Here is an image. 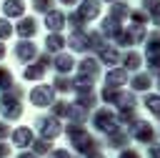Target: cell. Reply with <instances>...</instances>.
Listing matches in <instances>:
<instances>
[{"instance_id": "ba28073f", "label": "cell", "mask_w": 160, "mask_h": 158, "mask_svg": "<svg viewBox=\"0 0 160 158\" xmlns=\"http://www.w3.org/2000/svg\"><path fill=\"white\" fill-rule=\"evenodd\" d=\"M25 78H28V80L42 78V65H30V68H25Z\"/></svg>"}, {"instance_id": "30bf717a", "label": "cell", "mask_w": 160, "mask_h": 158, "mask_svg": "<svg viewBox=\"0 0 160 158\" xmlns=\"http://www.w3.org/2000/svg\"><path fill=\"white\" fill-rule=\"evenodd\" d=\"M62 48V38L60 35H48V50H60Z\"/></svg>"}, {"instance_id": "9c48e42d", "label": "cell", "mask_w": 160, "mask_h": 158, "mask_svg": "<svg viewBox=\"0 0 160 158\" xmlns=\"http://www.w3.org/2000/svg\"><path fill=\"white\" fill-rule=\"evenodd\" d=\"M12 85V75H10V70L8 68H0V88L5 90V88H10Z\"/></svg>"}, {"instance_id": "5bb4252c", "label": "cell", "mask_w": 160, "mask_h": 158, "mask_svg": "<svg viewBox=\"0 0 160 158\" xmlns=\"http://www.w3.org/2000/svg\"><path fill=\"white\" fill-rule=\"evenodd\" d=\"M48 148H50V145H48L45 140H38V145H35V150H38V153H45Z\"/></svg>"}, {"instance_id": "3957f363", "label": "cell", "mask_w": 160, "mask_h": 158, "mask_svg": "<svg viewBox=\"0 0 160 158\" xmlns=\"http://www.w3.org/2000/svg\"><path fill=\"white\" fill-rule=\"evenodd\" d=\"M15 58L20 63H28L30 58H35V43H18L15 45Z\"/></svg>"}, {"instance_id": "9a60e30c", "label": "cell", "mask_w": 160, "mask_h": 158, "mask_svg": "<svg viewBox=\"0 0 160 158\" xmlns=\"http://www.w3.org/2000/svg\"><path fill=\"white\" fill-rule=\"evenodd\" d=\"M8 133H10V128H8V125H5V123H2V120H0V138H5V135H8Z\"/></svg>"}, {"instance_id": "5b68a950", "label": "cell", "mask_w": 160, "mask_h": 158, "mask_svg": "<svg viewBox=\"0 0 160 158\" xmlns=\"http://www.w3.org/2000/svg\"><path fill=\"white\" fill-rule=\"evenodd\" d=\"M2 10H5V15H15V18H20L22 13H25V5H22V0H8L5 5H2Z\"/></svg>"}, {"instance_id": "8992f818", "label": "cell", "mask_w": 160, "mask_h": 158, "mask_svg": "<svg viewBox=\"0 0 160 158\" xmlns=\"http://www.w3.org/2000/svg\"><path fill=\"white\" fill-rule=\"evenodd\" d=\"M15 33H18L20 38H28V35H32V33H35V20H30V18L20 20V23L15 25Z\"/></svg>"}, {"instance_id": "277c9868", "label": "cell", "mask_w": 160, "mask_h": 158, "mask_svg": "<svg viewBox=\"0 0 160 158\" xmlns=\"http://www.w3.org/2000/svg\"><path fill=\"white\" fill-rule=\"evenodd\" d=\"M12 140H15V145L25 148V145L32 143V130L30 128H18V130H12Z\"/></svg>"}, {"instance_id": "52a82bcc", "label": "cell", "mask_w": 160, "mask_h": 158, "mask_svg": "<svg viewBox=\"0 0 160 158\" xmlns=\"http://www.w3.org/2000/svg\"><path fill=\"white\" fill-rule=\"evenodd\" d=\"M45 23H48L50 30H60V28H62V13H50V10H48Z\"/></svg>"}, {"instance_id": "e0dca14e", "label": "cell", "mask_w": 160, "mask_h": 158, "mask_svg": "<svg viewBox=\"0 0 160 158\" xmlns=\"http://www.w3.org/2000/svg\"><path fill=\"white\" fill-rule=\"evenodd\" d=\"M52 158H70L68 153H62V150H58V153H52Z\"/></svg>"}, {"instance_id": "6da1fadb", "label": "cell", "mask_w": 160, "mask_h": 158, "mask_svg": "<svg viewBox=\"0 0 160 158\" xmlns=\"http://www.w3.org/2000/svg\"><path fill=\"white\" fill-rule=\"evenodd\" d=\"M30 98H32L35 105H50V103H52V88H50V85H38V88L30 93Z\"/></svg>"}, {"instance_id": "7c38bea8", "label": "cell", "mask_w": 160, "mask_h": 158, "mask_svg": "<svg viewBox=\"0 0 160 158\" xmlns=\"http://www.w3.org/2000/svg\"><path fill=\"white\" fill-rule=\"evenodd\" d=\"M12 30H15V28H12L8 20H0V38H10V35H12Z\"/></svg>"}, {"instance_id": "8fae6325", "label": "cell", "mask_w": 160, "mask_h": 158, "mask_svg": "<svg viewBox=\"0 0 160 158\" xmlns=\"http://www.w3.org/2000/svg\"><path fill=\"white\" fill-rule=\"evenodd\" d=\"M55 65H58V70H62V73H65V70H70V65H72V60H70L68 55H60V58L55 60Z\"/></svg>"}, {"instance_id": "ffe728a7", "label": "cell", "mask_w": 160, "mask_h": 158, "mask_svg": "<svg viewBox=\"0 0 160 158\" xmlns=\"http://www.w3.org/2000/svg\"><path fill=\"white\" fill-rule=\"evenodd\" d=\"M62 3H75V0H62Z\"/></svg>"}, {"instance_id": "2e32d148", "label": "cell", "mask_w": 160, "mask_h": 158, "mask_svg": "<svg viewBox=\"0 0 160 158\" xmlns=\"http://www.w3.org/2000/svg\"><path fill=\"white\" fill-rule=\"evenodd\" d=\"M8 153H10V148H8V145H5V143H0V158H5V155H8Z\"/></svg>"}, {"instance_id": "4fadbf2b", "label": "cell", "mask_w": 160, "mask_h": 158, "mask_svg": "<svg viewBox=\"0 0 160 158\" xmlns=\"http://www.w3.org/2000/svg\"><path fill=\"white\" fill-rule=\"evenodd\" d=\"M50 3H52V0H35L32 5H35V10H40V13H48V10H50Z\"/></svg>"}, {"instance_id": "ac0fdd59", "label": "cell", "mask_w": 160, "mask_h": 158, "mask_svg": "<svg viewBox=\"0 0 160 158\" xmlns=\"http://www.w3.org/2000/svg\"><path fill=\"white\" fill-rule=\"evenodd\" d=\"M18 158H38V155H35V153H20Z\"/></svg>"}, {"instance_id": "44dd1931", "label": "cell", "mask_w": 160, "mask_h": 158, "mask_svg": "<svg viewBox=\"0 0 160 158\" xmlns=\"http://www.w3.org/2000/svg\"><path fill=\"white\" fill-rule=\"evenodd\" d=\"M125 158H132V155H125ZM135 158H138V155H135Z\"/></svg>"}, {"instance_id": "d6986e66", "label": "cell", "mask_w": 160, "mask_h": 158, "mask_svg": "<svg viewBox=\"0 0 160 158\" xmlns=\"http://www.w3.org/2000/svg\"><path fill=\"white\" fill-rule=\"evenodd\" d=\"M2 55H5V45L0 43V58H2Z\"/></svg>"}, {"instance_id": "7a4b0ae2", "label": "cell", "mask_w": 160, "mask_h": 158, "mask_svg": "<svg viewBox=\"0 0 160 158\" xmlns=\"http://www.w3.org/2000/svg\"><path fill=\"white\" fill-rule=\"evenodd\" d=\"M38 130H40L45 138H55V135L60 133V125H58L55 118H40V120H38Z\"/></svg>"}]
</instances>
